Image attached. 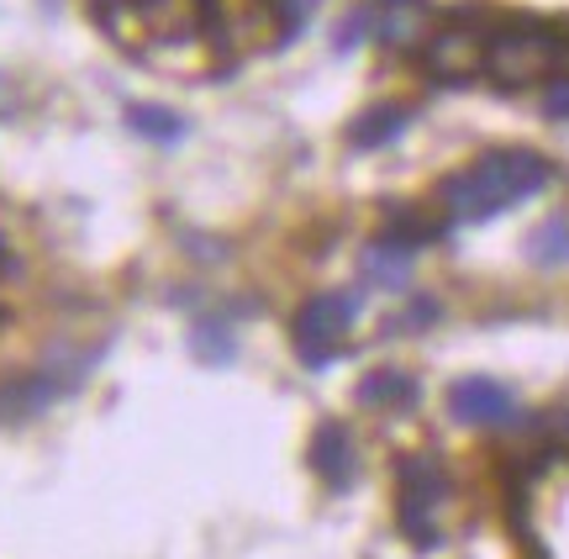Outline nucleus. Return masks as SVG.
Returning <instances> with one entry per match:
<instances>
[{
  "label": "nucleus",
  "instance_id": "nucleus-5",
  "mask_svg": "<svg viewBox=\"0 0 569 559\" xmlns=\"http://www.w3.org/2000/svg\"><path fill=\"white\" fill-rule=\"evenodd\" d=\"M448 412L465 428H507V422H517V396L490 375H465L448 386Z\"/></svg>",
  "mask_w": 569,
  "mask_h": 559
},
{
  "label": "nucleus",
  "instance_id": "nucleus-19",
  "mask_svg": "<svg viewBox=\"0 0 569 559\" xmlns=\"http://www.w3.org/2000/svg\"><path fill=\"white\" fill-rule=\"evenodd\" d=\"M17 259H11V249H6V238H0V280H6V270H11Z\"/></svg>",
  "mask_w": 569,
  "mask_h": 559
},
{
  "label": "nucleus",
  "instance_id": "nucleus-15",
  "mask_svg": "<svg viewBox=\"0 0 569 559\" xmlns=\"http://www.w3.org/2000/svg\"><path fill=\"white\" fill-rule=\"evenodd\" d=\"M369 32H375V11H369V6H365V11H348L343 27H338V38H332V48H338V53H353Z\"/></svg>",
  "mask_w": 569,
  "mask_h": 559
},
{
  "label": "nucleus",
  "instance_id": "nucleus-6",
  "mask_svg": "<svg viewBox=\"0 0 569 559\" xmlns=\"http://www.w3.org/2000/svg\"><path fill=\"white\" fill-rule=\"evenodd\" d=\"M306 465H311V476L322 480L327 491H348L353 486V470H359V449H353V433H348L343 422H317V433L306 443Z\"/></svg>",
  "mask_w": 569,
  "mask_h": 559
},
{
  "label": "nucleus",
  "instance_id": "nucleus-4",
  "mask_svg": "<svg viewBox=\"0 0 569 559\" xmlns=\"http://www.w3.org/2000/svg\"><path fill=\"white\" fill-rule=\"evenodd\" d=\"M353 311H359V296H348V290H317L311 301H301L290 338H296V353H301L306 370H327L338 359L348 328H353Z\"/></svg>",
  "mask_w": 569,
  "mask_h": 559
},
{
  "label": "nucleus",
  "instance_id": "nucleus-20",
  "mask_svg": "<svg viewBox=\"0 0 569 559\" xmlns=\"http://www.w3.org/2000/svg\"><path fill=\"white\" fill-rule=\"evenodd\" d=\"M532 559H549V555H543V549H532Z\"/></svg>",
  "mask_w": 569,
  "mask_h": 559
},
{
  "label": "nucleus",
  "instance_id": "nucleus-9",
  "mask_svg": "<svg viewBox=\"0 0 569 559\" xmlns=\"http://www.w3.org/2000/svg\"><path fill=\"white\" fill-rule=\"evenodd\" d=\"M353 396L369 412H407V407H417V380L407 370H369Z\"/></svg>",
  "mask_w": 569,
  "mask_h": 559
},
{
  "label": "nucleus",
  "instance_id": "nucleus-18",
  "mask_svg": "<svg viewBox=\"0 0 569 559\" xmlns=\"http://www.w3.org/2000/svg\"><path fill=\"white\" fill-rule=\"evenodd\" d=\"M553 59H559V74H569V21L553 27Z\"/></svg>",
  "mask_w": 569,
  "mask_h": 559
},
{
  "label": "nucleus",
  "instance_id": "nucleus-8",
  "mask_svg": "<svg viewBox=\"0 0 569 559\" xmlns=\"http://www.w3.org/2000/svg\"><path fill=\"white\" fill-rule=\"evenodd\" d=\"M411 111L407 106H369V111H359L353 122H348V148H359V153H375V148L396 143L401 132H407Z\"/></svg>",
  "mask_w": 569,
  "mask_h": 559
},
{
  "label": "nucleus",
  "instance_id": "nucleus-1",
  "mask_svg": "<svg viewBox=\"0 0 569 559\" xmlns=\"http://www.w3.org/2000/svg\"><path fill=\"white\" fill-rule=\"evenodd\" d=\"M553 180V169L543 153L532 148H496L475 164L453 169L438 186V207L448 211V222H490L511 211L517 201H528Z\"/></svg>",
  "mask_w": 569,
  "mask_h": 559
},
{
  "label": "nucleus",
  "instance_id": "nucleus-16",
  "mask_svg": "<svg viewBox=\"0 0 569 559\" xmlns=\"http://www.w3.org/2000/svg\"><path fill=\"white\" fill-rule=\"evenodd\" d=\"M438 301H432V296H422V301H411L407 311H401V317H396V328L401 332H422V328H432V322H438Z\"/></svg>",
  "mask_w": 569,
  "mask_h": 559
},
{
  "label": "nucleus",
  "instance_id": "nucleus-11",
  "mask_svg": "<svg viewBox=\"0 0 569 559\" xmlns=\"http://www.w3.org/2000/svg\"><path fill=\"white\" fill-rule=\"evenodd\" d=\"M522 253H528V264H538V270L569 264V211H553L549 222H538V228L528 232Z\"/></svg>",
  "mask_w": 569,
  "mask_h": 559
},
{
  "label": "nucleus",
  "instance_id": "nucleus-7",
  "mask_svg": "<svg viewBox=\"0 0 569 559\" xmlns=\"http://www.w3.org/2000/svg\"><path fill=\"white\" fill-rule=\"evenodd\" d=\"M432 6L427 0H380V11H375V38L396 48V53H417L432 42Z\"/></svg>",
  "mask_w": 569,
  "mask_h": 559
},
{
  "label": "nucleus",
  "instance_id": "nucleus-12",
  "mask_svg": "<svg viewBox=\"0 0 569 559\" xmlns=\"http://www.w3.org/2000/svg\"><path fill=\"white\" fill-rule=\"evenodd\" d=\"M127 127H132L138 138H148V143H180V138H184V117H180V111L153 106V101L127 106Z\"/></svg>",
  "mask_w": 569,
  "mask_h": 559
},
{
  "label": "nucleus",
  "instance_id": "nucleus-14",
  "mask_svg": "<svg viewBox=\"0 0 569 559\" xmlns=\"http://www.w3.org/2000/svg\"><path fill=\"white\" fill-rule=\"evenodd\" d=\"M190 353L201 359V365H227L232 353H238V338L227 328L222 317H201L196 328H190Z\"/></svg>",
  "mask_w": 569,
  "mask_h": 559
},
{
  "label": "nucleus",
  "instance_id": "nucleus-17",
  "mask_svg": "<svg viewBox=\"0 0 569 559\" xmlns=\"http://www.w3.org/2000/svg\"><path fill=\"white\" fill-rule=\"evenodd\" d=\"M543 111L553 122H569V74H553L549 90H543Z\"/></svg>",
  "mask_w": 569,
  "mask_h": 559
},
{
  "label": "nucleus",
  "instance_id": "nucleus-10",
  "mask_svg": "<svg viewBox=\"0 0 569 559\" xmlns=\"http://www.w3.org/2000/svg\"><path fill=\"white\" fill-rule=\"evenodd\" d=\"M359 274L380 290H401L411 280V249L390 243V238H375L365 249V259H359Z\"/></svg>",
  "mask_w": 569,
  "mask_h": 559
},
{
  "label": "nucleus",
  "instance_id": "nucleus-2",
  "mask_svg": "<svg viewBox=\"0 0 569 559\" xmlns=\"http://www.w3.org/2000/svg\"><path fill=\"white\" fill-rule=\"evenodd\" d=\"M549 69H559L549 21L511 17L486 38V63H480V74H486L490 84H501V90H528V84L543 80Z\"/></svg>",
  "mask_w": 569,
  "mask_h": 559
},
{
  "label": "nucleus",
  "instance_id": "nucleus-21",
  "mask_svg": "<svg viewBox=\"0 0 569 559\" xmlns=\"http://www.w3.org/2000/svg\"><path fill=\"white\" fill-rule=\"evenodd\" d=\"M0 322H11V311H0Z\"/></svg>",
  "mask_w": 569,
  "mask_h": 559
},
{
  "label": "nucleus",
  "instance_id": "nucleus-13",
  "mask_svg": "<svg viewBox=\"0 0 569 559\" xmlns=\"http://www.w3.org/2000/svg\"><path fill=\"white\" fill-rule=\"evenodd\" d=\"M386 238L390 243H401V249H422V243H432V238H443V222H432V217L417 211V207H390Z\"/></svg>",
  "mask_w": 569,
  "mask_h": 559
},
{
  "label": "nucleus",
  "instance_id": "nucleus-3",
  "mask_svg": "<svg viewBox=\"0 0 569 559\" xmlns=\"http://www.w3.org/2000/svg\"><path fill=\"white\" fill-rule=\"evenodd\" d=\"M448 497V476L432 455L396 459V522L411 549H438V501Z\"/></svg>",
  "mask_w": 569,
  "mask_h": 559
}]
</instances>
